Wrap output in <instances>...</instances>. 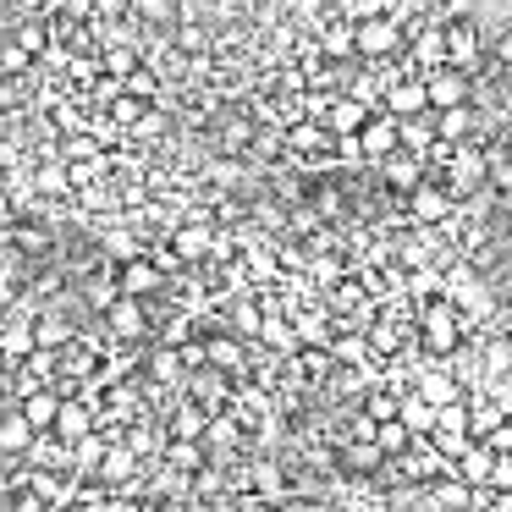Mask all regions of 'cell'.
Instances as JSON below:
<instances>
[{"instance_id":"cell-1","label":"cell","mask_w":512,"mask_h":512,"mask_svg":"<svg viewBox=\"0 0 512 512\" xmlns=\"http://www.w3.org/2000/svg\"><path fill=\"white\" fill-rule=\"evenodd\" d=\"M424 89H430V111H457V105H474V78L457 67H441L424 78Z\"/></svg>"},{"instance_id":"cell-2","label":"cell","mask_w":512,"mask_h":512,"mask_svg":"<svg viewBox=\"0 0 512 512\" xmlns=\"http://www.w3.org/2000/svg\"><path fill=\"white\" fill-rule=\"evenodd\" d=\"M397 149H402V122L391 111H380L375 122L364 127V160H369V166H386Z\"/></svg>"},{"instance_id":"cell-3","label":"cell","mask_w":512,"mask_h":512,"mask_svg":"<svg viewBox=\"0 0 512 512\" xmlns=\"http://www.w3.org/2000/svg\"><path fill=\"white\" fill-rule=\"evenodd\" d=\"M336 457H342V474L347 479H380V474H386V463H391L375 441H342V446H336Z\"/></svg>"},{"instance_id":"cell-4","label":"cell","mask_w":512,"mask_h":512,"mask_svg":"<svg viewBox=\"0 0 512 512\" xmlns=\"http://www.w3.org/2000/svg\"><path fill=\"white\" fill-rule=\"evenodd\" d=\"M210 419H215L210 408H199L193 397H182L177 408L166 413V435L171 441H204V435H210Z\"/></svg>"},{"instance_id":"cell-5","label":"cell","mask_w":512,"mask_h":512,"mask_svg":"<svg viewBox=\"0 0 512 512\" xmlns=\"http://www.w3.org/2000/svg\"><path fill=\"white\" fill-rule=\"evenodd\" d=\"M166 287H171V281L155 270V259H133V265H122V292H127V298L155 303V298H166Z\"/></svg>"},{"instance_id":"cell-6","label":"cell","mask_w":512,"mask_h":512,"mask_svg":"<svg viewBox=\"0 0 512 512\" xmlns=\"http://www.w3.org/2000/svg\"><path fill=\"white\" fill-rule=\"evenodd\" d=\"M6 34H12V39H17V45H23L34 61H45L50 50H56V34H50V23H45L39 12H28V17H12V23H6Z\"/></svg>"},{"instance_id":"cell-7","label":"cell","mask_w":512,"mask_h":512,"mask_svg":"<svg viewBox=\"0 0 512 512\" xmlns=\"http://www.w3.org/2000/svg\"><path fill=\"white\" fill-rule=\"evenodd\" d=\"M413 391H419V397L430 402V408H452V402H463V397H468V391L457 386V375H452L446 364H430V369L419 375V386H413Z\"/></svg>"},{"instance_id":"cell-8","label":"cell","mask_w":512,"mask_h":512,"mask_svg":"<svg viewBox=\"0 0 512 512\" xmlns=\"http://www.w3.org/2000/svg\"><path fill=\"white\" fill-rule=\"evenodd\" d=\"M259 347H265V353H281V358H298V353H303L298 325H292V314H287V309L265 314V331H259Z\"/></svg>"},{"instance_id":"cell-9","label":"cell","mask_w":512,"mask_h":512,"mask_svg":"<svg viewBox=\"0 0 512 512\" xmlns=\"http://www.w3.org/2000/svg\"><path fill=\"white\" fill-rule=\"evenodd\" d=\"M402 424L413 430V441H430V435L441 430V408H430L419 391H408V397H402Z\"/></svg>"},{"instance_id":"cell-10","label":"cell","mask_w":512,"mask_h":512,"mask_svg":"<svg viewBox=\"0 0 512 512\" xmlns=\"http://www.w3.org/2000/svg\"><path fill=\"white\" fill-rule=\"evenodd\" d=\"M0 72H6V78H17V83H28V78L39 72V61L28 56V50L17 45L12 34H0Z\"/></svg>"},{"instance_id":"cell-11","label":"cell","mask_w":512,"mask_h":512,"mask_svg":"<svg viewBox=\"0 0 512 512\" xmlns=\"http://www.w3.org/2000/svg\"><path fill=\"white\" fill-rule=\"evenodd\" d=\"M331 358H336L342 369H358V364H369L375 353H369V336H358V331H342V336H336V347H331Z\"/></svg>"},{"instance_id":"cell-12","label":"cell","mask_w":512,"mask_h":512,"mask_svg":"<svg viewBox=\"0 0 512 512\" xmlns=\"http://www.w3.org/2000/svg\"><path fill=\"white\" fill-rule=\"evenodd\" d=\"M375 446L391 457V463H397V457H408V446H413V430H408L402 419H391V424H380V430H375Z\"/></svg>"},{"instance_id":"cell-13","label":"cell","mask_w":512,"mask_h":512,"mask_svg":"<svg viewBox=\"0 0 512 512\" xmlns=\"http://www.w3.org/2000/svg\"><path fill=\"white\" fill-rule=\"evenodd\" d=\"M149 111H155V105H144V100H133V94H122V100H116L105 116H111V122L122 127V133H133V127H144V116H149Z\"/></svg>"},{"instance_id":"cell-14","label":"cell","mask_w":512,"mask_h":512,"mask_svg":"<svg viewBox=\"0 0 512 512\" xmlns=\"http://www.w3.org/2000/svg\"><path fill=\"white\" fill-rule=\"evenodd\" d=\"M100 61H105V78H116V83H127L138 67H144V56H138V50H105Z\"/></svg>"},{"instance_id":"cell-15","label":"cell","mask_w":512,"mask_h":512,"mask_svg":"<svg viewBox=\"0 0 512 512\" xmlns=\"http://www.w3.org/2000/svg\"><path fill=\"white\" fill-rule=\"evenodd\" d=\"M468 419H474V408H468V397L463 402H452V408H441V430L435 435H468ZM474 441V435H468Z\"/></svg>"},{"instance_id":"cell-16","label":"cell","mask_w":512,"mask_h":512,"mask_svg":"<svg viewBox=\"0 0 512 512\" xmlns=\"http://www.w3.org/2000/svg\"><path fill=\"white\" fill-rule=\"evenodd\" d=\"M490 67L512 72V28H496V34H490Z\"/></svg>"},{"instance_id":"cell-17","label":"cell","mask_w":512,"mask_h":512,"mask_svg":"<svg viewBox=\"0 0 512 512\" xmlns=\"http://www.w3.org/2000/svg\"><path fill=\"white\" fill-rule=\"evenodd\" d=\"M133 6H138V0H100V6H94V23H127Z\"/></svg>"},{"instance_id":"cell-18","label":"cell","mask_w":512,"mask_h":512,"mask_svg":"<svg viewBox=\"0 0 512 512\" xmlns=\"http://www.w3.org/2000/svg\"><path fill=\"white\" fill-rule=\"evenodd\" d=\"M0 512H6V485H0Z\"/></svg>"}]
</instances>
